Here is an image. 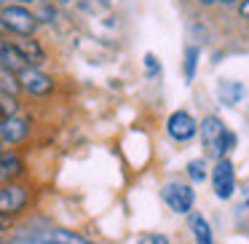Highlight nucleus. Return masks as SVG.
<instances>
[{
    "mask_svg": "<svg viewBox=\"0 0 249 244\" xmlns=\"http://www.w3.org/2000/svg\"><path fill=\"white\" fill-rule=\"evenodd\" d=\"M198 129H201V140H204L206 153H209V156H214L217 161H220V158H225V153L236 145V134H233V131H228L217 115H206L204 124H201Z\"/></svg>",
    "mask_w": 249,
    "mask_h": 244,
    "instance_id": "1",
    "label": "nucleus"
},
{
    "mask_svg": "<svg viewBox=\"0 0 249 244\" xmlns=\"http://www.w3.org/2000/svg\"><path fill=\"white\" fill-rule=\"evenodd\" d=\"M0 19H3V24H6V30H11V33L22 35V38H30V35L38 30V17H35L30 8L24 6H6L3 11H0Z\"/></svg>",
    "mask_w": 249,
    "mask_h": 244,
    "instance_id": "2",
    "label": "nucleus"
},
{
    "mask_svg": "<svg viewBox=\"0 0 249 244\" xmlns=\"http://www.w3.org/2000/svg\"><path fill=\"white\" fill-rule=\"evenodd\" d=\"M163 201H166V206L172 212H177V215H188V212L193 209L196 193H193V188L185 185V183H166L163 185Z\"/></svg>",
    "mask_w": 249,
    "mask_h": 244,
    "instance_id": "3",
    "label": "nucleus"
},
{
    "mask_svg": "<svg viewBox=\"0 0 249 244\" xmlns=\"http://www.w3.org/2000/svg\"><path fill=\"white\" fill-rule=\"evenodd\" d=\"M212 188H214L217 199H231L233 190H236V172H233L231 158H220L212 169Z\"/></svg>",
    "mask_w": 249,
    "mask_h": 244,
    "instance_id": "4",
    "label": "nucleus"
},
{
    "mask_svg": "<svg viewBox=\"0 0 249 244\" xmlns=\"http://www.w3.org/2000/svg\"><path fill=\"white\" fill-rule=\"evenodd\" d=\"M27 188H22V185L17 183H6L3 188H0V212L8 217L19 215V212L27 206Z\"/></svg>",
    "mask_w": 249,
    "mask_h": 244,
    "instance_id": "5",
    "label": "nucleus"
},
{
    "mask_svg": "<svg viewBox=\"0 0 249 244\" xmlns=\"http://www.w3.org/2000/svg\"><path fill=\"white\" fill-rule=\"evenodd\" d=\"M166 131L174 137V140L188 142V140H193V137H196V131H198V124H196V118L188 113V110H174V113L169 115Z\"/></svg>",
    "mask_w": 249,
    "mask_h": 244,
    "instance_id": "6",
    "label": "nucleus"
},
{
    "mask_svg": "<svg viewBox=\"0 0 249 244\" xmlns=\"http://www.w3.org/2000/svg\"><path fill=\"white\" fill-rule=\"evenodd\" d=\"M19 83H22L24 92L35 94V97H46V94L54 92V81L46 73H40L38 67H27V70L19 73Z\"/></svg>",
    "mask_w": 249,
    "mask_h": 244,
    "instance_id": "7",
    "label": "nucleus"
},
{
    "mask_svg": "<svg viewBox=\"0 0 249 244\" xmlns=\"http://www.w3.org/2000/svg\"><path fill=\"white\" fill-rule=\"evenodd\" d=\"M0 67L8 73H14V75H19L22 70H27V67H33L27 62V56L19 51L17 43H8V40H0Z\"/></svg>",
    "mask_w": 249,
    "mask_h": 244,
    "instance_id": "8",
    "label": "nucleus"
},
{
    "mask_svg": "<svg viewBox=\"0 0 249 244\" xmlns=\"http://www.w3.org/2000/svg\"><path fill=\"white\" fill-rule=\"evenodd\" d=\"M30 244H94V242L86 239L83 233L65 231V228H54V231H46V233H40V236L30 239Z\"/></svg>",
    "mask_w": 249,
    "mask_h": 244,
    "instance_id": "9",
    "label": "nucleus"
},
{
    "mask_svg": "<svg viewBox=\"0 0 249 244\" xmlns=\"http://www.w3.org/2000/svg\"><path fill=\"white\" fill-rule=\"evenodd\" d=\"M30 134V121L27 118H3L0 121V140L3 142H22Z\"/></svg>",
    "mask_w": 249,
    "mask_h": 244,
    "instance_id": "10",
    "label": "nucleus"
},
{
    "mask_svg": "<svg viewBox=\"0 0 249 244\" xmlns=\"http://www.w3.org/2000/svg\"><path fill=\"white\" fill-rule=\"evenodd\" d=\"M24 172V161L17 156L14 150H0V180H8L11 183L14 177Z\"/></svg>",
    "mask_w": 249,
    "mask_h": 244,
    "instance_id": "11",
    "label": "nucleus"
},
{
    "mask_svg": "<svg viewBox=\"0 0 249 244\" xmlns=\"http://www.w3.org/2000/svg\"><path fill=\"white\" fill-rule=\"evenodd\" d=\"M190 231H193L196 244H214V236H212V225L206 223L204 215H198V212H190Z\"/></svg>",
    "mask_w": 249,
    "mask_h": 244,
    "instance_id": "12",
    "label": "nucleus"
},
{
    "mask_svg": "<svg viewBox=\"0 0 249 244\" xmlns=\"http://www.w3.org/2000/svg\"><path fill=\"white\" fill-rule=\"evenodd\" d=\"M241 94H244V89H241V83H220V89H217V97H220V102L222 105H236L238 99H241Z\"/></svg>",
    "mask_w": 249,
    "mask_h": 244,
    "instance_id": "13",
    "label": "nucleus"
},
{
    "mask_svg": "<svg viewBox=\"0 0 249 244\" xmlns=\"http://www.w3.org/2000/svg\"><path fill=\"white\" fill-rule=\"evenodd\" d=\"M17 46H19V51H22L24 56H27V62L30 65H38L40 59H43V49H40L35 40H30V38H22V40H17Z\"/></svg>",
    "mask_w": 249,
    "mask_h": 244,
    "instance_id": "14",
    "label": "nucleus"
},
{
    "mask_svg": "<svg viewBox=\"0 0 249 244\" xmlns=\"http://www.w3.org/2000/svg\"><path fill=\"white\" fill-rule=\"evenodd\" d=\"M19 89H22L19 75H14V73H8V70H3V67H0V92L8 94V97H14Z\"/></svg>",
    "mask_w": 249,
    "mask_h": 244,
    "instance_id": "15",
    "label": "nucleus"
},
{
    "mask_svg": "<svg viewBox=\"0 0 249 244\" xmlns=\"http://www.w3.org/2000/svg\"><path fill=\"white\" fill-rule=\"evenodd\" d=\"M196 65H198V49H196V46H188V49H185V65H182L185 78H188V81H193Z\"/></svg>",
    "mask_w": 249,
    "mask_h": 244,
    "instance_id": "16",
    "label": "nucleus"
},
{
    "mask_svg": "<svg viewBox=\"0 0 249 244\" xmlns=\"http://www.w3.org/2000/svg\"><path fill=\"white\" fill-rule=\"evenodd\" d=\"M188 174L193 183H204L206 180V161H201V158H193V161L188 164Z\"/></svg>",
    "mask_w": 249,
    "mask_h": 244,
    "instance_id": "17",
    "label": "nucleus"
},
{
    "mask_svg": "<svg viewBox=\"0 0 249 244\" xmlns=\"http://www.w3.org/2000/svg\"><path fill=\"white\" fill-rule=\"evenodd\" d=\"M145 65H147V73H150V75H156V73H158V59L153 54H145Z\"/></svg>",
    "mask_w": 249,
    "mask_h": 244,
    "instance_id": "18",
    "label": "nucleus"
},
{
    "mask_svg": "<svg viewBox=\"0 0 249 244\" xmlns=\"http://www.w3.org/2000/svg\"><path fill=\"white\" fill-rule=\"evenodd\" d=\"M238 14H241V19L249 22V0H241V3H238Z\"/></svg>",
    "mask_w": 249,
    "mask_h": 244,
    "instance_id": "19",
    "label": "nucleus"
},
{
    "mask_svg": "<svg viewBox=\"0 0 249 244\" xmlns=\"http://www.w3.org/2000/svg\"><path fill=\"white\" fill-rule=\"evenodd\" d=\"M11 223H14V217H8V215H3V212H0V231H6Z\"/></svg>",
    "mask_w": 249,
    "mask_h": 244,
    "instance_id": "20",
    "label": "nucleus"
},
{
    "mask_svg": "<svg viewBox=\"0 0 249 244\" xmlns=\"http://www.w3.org/2000/svg\"><path fill=\"white\" fill-rule=\"evenodd\" d=\"M153 244H169L166 236H153Z\"/></svg>",
    "mask_w": 249,
    "mask_h": 244,
    "instance_id": "21",
    "label": "nucleus"
},
{
    "mask_svg": "<svg viewBox=\"0 0 249 244\" xmlns=\"http://www.w3.org/2000/svg\"><path fill=\"white\" fill-rule=\"evenodd\" d=\"M201 6H212V3H217V0H198Z\"/></svg>",
    "mask_w": 249,
    "mask_h": 244,
    "instance_id": "22",
    "label": "nucleus"
},
{
    "mask_svg": "<svg viewBox=\"0 0 249 244\" xmlns=\"http://www.w3.org/2000/svg\"><path fill=\"white\" fill-rule=\"evenodd\" d=\"M0 33H6V24H3V19H0Z\"/></svg>",
    "mask_w": 249,
    "mask_h": 244,
    "instance_id": "23",
    "label": "nucleus"
},
{
    "mask_svg": "<svg viewBox=\"0 0 249 244\" xmlns=\"http://www.w3.org/2000/svg\"><path fill=\"white\" fill-rule=\"evenodd\" d=\"M220 3H225V6H231V3H236V0H220Z\"/></svg>",
    "mask_w": 249,
    "mask_h": 244,
    "instance_id": "24",
    "label": "nucleus"
},
{
    "mask_svg": "<svg viewBox=\"0 0 249 244\" xmlns=\"http://www.w3.org/2000/svg\"><path fill=\"white\" fill-rule=\"evenodd\" d=\"M24 3H33V0H19V6H24Z\"/></svg>",
    "mask_w": 249,
    "mask_h": 244,
    "instance_id": "25",
    "label": "nucleus"
}]
</instances>
